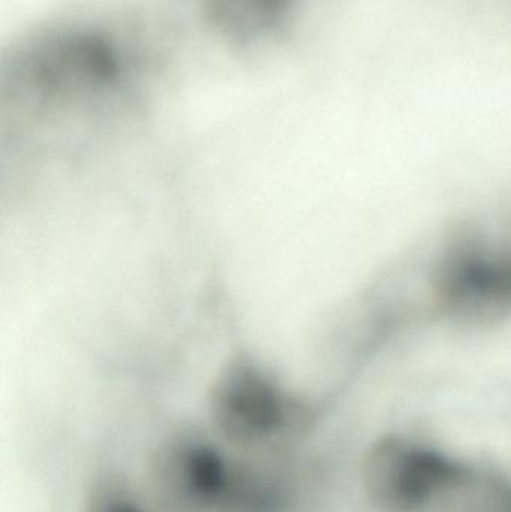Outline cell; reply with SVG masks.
I'll use <instances>...</instances> for the list:
<instances>
[{"label": "cell", "mask_w": 511, "mask_h": 512, "mask_svg": "<svg viewBox=\"0 0 511 512\" xmlns=\"http://www.w3.org/2000/svg\"><path fill=\"white\" fill-rule=\"evenodd\" d=\"M117 33L95 24L38 30L12 47L2 80L14 95L47 101L107 95L128 81L134 54Z\"/></svg>", "instance_id": "6da1fadb"}, {"label": "cell", "mask_w": 511, "mask_h": 512, "mask_svg": "<svg viewBox=\"0 0 511 512\" xmlns=\"http://www.w3.org/2000/svg\"><path fill=\"white\" fill-rule=\"evenodd\" d=\"M153 481L171 512H272L275 504L272 471L237 462L215 442L191 433L159 448Z\"/></svg>", "instance_id": "7a4b0ae2"}, {"label": "cell", "mask_w": 511, "mask_h": 512, "mask_svg": "<svg viewBox=\"0 0 511 512\" xmlns=\"http://www.w3.org/2000/svg\"><path fill=\"white\" fill-rule=\"evenodd\" d=\"M83 512H147L128 481L117 474H102L84 499Z\"/></svg>", "instance_id": "5b68a950"}, {"label": "cell", "mask_w": 511, "mask_h": 512, "mask_svg": "<svg viewBox=\"0 0 511 512\" xmlns=\"http://www.w3.org/2000/svg\"><path fill=\"white\" fill-rule=\"evenodd\" d=\"M213 426L240 450H267L302 426V405L278 381L251 364H234L210 397Z\"/></svg>", "instance_id": "3957f363"}, {"label": "cell", "mask_w": 511, "mask_h": 512, "mask_svg": "<svg viewBox=\"0 0 511 512\" xmlns=\"http://www.w3.org/2000/svg\"><path fill=\"white\" fill-rule=\"evenodd\" d=\"M299 0H201L207 26L237 47L260 44L287 27Z\"/></svg>", "instance_id": "277c9868"}]
</instances>
